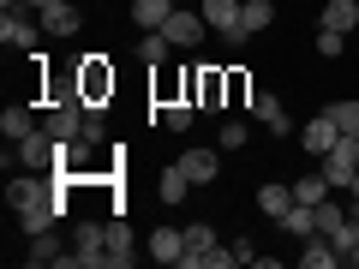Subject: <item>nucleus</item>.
Masks as SVG:
<instances>
[{"mask_svg":"<svg viewBox=\"0 0 359 269\" xmlns=\"http://www.w3.org/2000/svg\"><path fill=\"white\" fill-rule=\"evenodd\" d=\"M245 138H252V126H245V120H228V126H222V150H245Z\"/></svg>","mask_w":359,"mask_h":269,"instance_id":"nucleus-30","label":"nucleus"},{"mask_svg":"<svg viewBox=\"0 0 359 269\" xmlns=\"http://www.w3.org/2000/svg\"><path fill=\"white\" fill-rule=\"evenodd\" d=\"M282 228L294 233V240H311V233H318V204H294L282 216Z\"/></svg>","mask_w":359,"mask_h":269,"instance_id":"nucleus-24","label":"nucleus"},{"mask_svg":"<svg viewBox=\"0 0 359 269\" xmlns=\"http://www.w3.org/2000/svg\"><path fill=\"white\" fill-rule=\"evenodd\" d=\"M132 18H138V30H162L174 18V0H132Z\"/></svg>","mask_w":359,"mask_h":269,"instance_id":"nucleus-20","label":"nucleus"},{"mask_svg":"<svg viewBox=\"0 0 359 269\" xmlns=\"http://www.w3.org/2000/svg\"><path fill=\"white\" fill-rule=\"evenodd\" d=\"M341 48H347L341 30H318V54H323V60H341Z\"/></svg>","mask_w":359,"mask_h":269,"instance_id":"nucleus-31","label":"nucleus"},{"mask_svg":"<svg viewBox=\"0 0 359 269\" xmlns=\"http://www.w3.org/2000/svg\"><path fill=\"white\" fill-rule=\"evenodd\" d=\"M299 263H306V269H341V257H335L330 233H311V240H299Z\"/></svg>","mask_w":359,"mask_h":269,"instance_id":"nucleus-14","label":"nucleus"},{"mask_svg":"<svg viewBox=\"0 0 359 269\" xmlns=\"http://www.w3.org/2000/svg\"><path fill=\"white\" fill-rule=\"evenodd\" d=\"M186 102H198L204 114H222L228 108V72L222 66H192L186 72Z\"/></svg>","mask_w":359,"mask_h":269,"instance_id":"nucleus-3","label":"nucleus"},{"mask_svg":"<svg viewBox=\"0 0 359 269\" xmlns=\"http://www.w3.org/2000/svg\"><path fill=\"white\" fill-rule=\"evenodd\" d=\"M13 162L25 167V174H54V167H60V144H54L48 132L36 126L30 138H18L13 150H6V167H13Z\"/></svg>","mask_w":359,"mask_h":269,"instance_id":"nucleus-2","label":"nucleus"},{"mask_svg":"<svg viewBox=\"0 0 359 269\" xmlns=\"http://www.w3.org/2000/svg\"><path fill=\"white\" fill-rule=\"evenodd\" d=\"M72 78H78V102H84V114H108V102H114V66H108V54H84Z\"/></svg>","mask_w":359,"mask_h":269,"instance_id":"nucleus-1","label":"nucleus"},{"mask_svg":"<svg viewBox=\"0 0 359 269\" xmlns=\"http://www.w3.org/2000/svg\"><path fill=\"white\" fill-rule=\"evenodd\" d=\"M353 25H359V0H330V6L318 13V30H341L347 36Z\"/></svg>","mask_w":359,"mask_h":269,"instance_id":"nucleus-16","label":"nucleus"},{"mask_svg":"<svg viewBox=\"0 0 359 269\" xmlns=\"http://www.w3.org/2000/svg\"><path fill=\"white\" fill-rule=\"evenodd\" d=\"M335 138H341V126H335V114H330V108H323V114H311L306 126H299V144H306L311 156H323Z\"/></svg>","mask_w":359,"mask_h":269,"instance_id":"nucleus-11","label":"nucleus"},{"mask_svg":"<svg viewBox=\"0 0 359 269\" xmlns=\"http://www.w3.org/2000/svg\"><path fill=\"white\" fill-rule=\"evenodd\" d=\"M318 167H323V179H330L335 192H353V174H359V138H347V132H341V138L323 150Z\"/></svg>","mask_w":359,"mask_h":269,"instance_id":"nucleus-4","label":"nucleus"},{"mask_svg":"<svg viewBox=\"0 0 359 269\" xmlns=\"http://www.w3.org/2000/svg\"><path fill=\"white\" fill-rule=\"evenodd\" d=\"M245 114H252L257 126H269V138H294V120H287L282 96H269V90H252V102H245Z\"/></svg>","mask_w":359,"mask_h":269,"instance_id":"nucleus-7","label":"nucleus"},{"mask_svg":"<svg viewBox=\"0 0 359 269\" xmlns=\"http://www.w3.org/2000/svg\"><path fill=\"white\" fill-rule=\"evenodd\" d=\"M240 6H245V0H204V6H198V13H204V25L216 30L228 48H245V36H252V30H245V18H240Z\"/></svg>","mask_w":359,"mask_h":269,"instance_id":"nucleus-5","label":"nucleus"},{"mask_svg":"<svg viewBox=\"0 0 359 269\" xmlns=\"http://www.w3.org/2000/svg\"><path fill=\"white\" fill-rule=\"evenodd\" d=\"M330 245H335V257H341V269H359V221L353 216L330 233Z\"/></svg>","mask_w":359,"mask_h":269,"instance_id":"nucleus-19","label":"nucleus"},{"mask_svg":"<svg viewBox=\"0 0 359 269\" xmlns=\"http://www.w3.org/2000/svg\"><path fill=\"white\" fill-rule=\"evenodd\" d=\"M353 198H359V174H353Z\"/></svg>","mask_w":359,"mask_h":269,"instance_id":"nucleus-34","label":"nucleus"},{"mask_svg":"<svg viewBox=\"0 0 359 269\" xmlns=\"http://www.w3.org/2000/svg\"><path fill=\"white\" fill-rule=\"evenodd\" d=\"M245 102H252V78L233 66V72H228V108H245Z\"/></svg>","mask_w":359,"mask_h":269,"instance_id":"nucleus-27","label":"nucleus"},{"mask_svg":"<svg viewBox=\"0 0 359 269\" xmlns=\"http://www.w3.org/2000/svg\"><path fill=\"white\" fill-rule=\"evenodd\" d=\"M192 120H198V102H168L162 108V126L168 132H192Z\"/></svg>","mask_w":359,"mask_h":269,"instance_id":"nucleus-26","label":"nucleus"},{"mask_svg":"<svg viewBox=\"0 0 359 269\" xmlns=\"http://www.w3.org/2000/svg\"><path fill=\"white\" fill-rule=\"evenodd\" d=\"M240 18H245V30L257 36V30H269V25H276V6H269V0H245V6H240Z\"/></svg>","mask_w":359,"mask_h":269,"instance_id":"nucleus-25","label":"nucleus"},{"mask_svg":"<svg viewBox=\"0 0 359 269\" xmlns=\"http://www.w3.org/2000/svg\"><path fill=\"white\" fill-rule=\"evenodd\" d=\"M330 192H335V186L323 179V167H318V174H299V179H294V204H323Z\"/></svg>","mask_w":359,"mask_h":269,"instance_id":"nucleus-23","label":"nucleus"},{"mask_svg":"<svg viewBox=\"0 0 359 269\" xmlns=\"http://www.w3.org/2000/svg\"><path fill=\"white\" fill-rule=\"evenodd\" d=\"M186 192H192V179H186V167H162V174H156V198H162V204H186Z\"/></svg>","mask_w":359,"mask_h":269,"instance_id":"nucleus-18","label":"nucleus"},{"mask_svg":"<svg viewBox=\"0 0 359 269\" xmlns=\"http://www.w3.org/2000/svg\"><path fill=\"white\" fill-rule=\"evenodd\" d=\"M330 114H335V126H341L347 138H359V102H330Z\"/></svg>","mask_w":359,"mask_h":269,"instance_id":"nucleus-29","label":"nucleus"},{"mask_svg":"<svg viewBox=\"0 0 359 269\" xmlns=\"http://www.w3.org/2000/svg\"><path fill=\"white\" fill-rule=\"evenodd\" d=\"M228 251H233V263H257V257H264V251H257V245H252V240H233V245H228Z\"/></svg>","mask_w":359,"mask_h":269,"instance_id":"nucleus-32","label":"nucleus"},{"mask_svg":"<svg viewBox=\"0 0 359 269\" xmlns=\"http://www.w3.org/2000/svg\"><path fill=\"white\" fill-rule=\"evenodd\" d=\"M132 257H138V251H132V228H126V216H114V221H108V263L126 269Z\"/></svg>","mask_w":359,"mask_h":269,"instance_id":"nucleus-17","label":"nucleus"},{"mask_svg":"<svg viewBox=\"0 0 359 269\" xmlns=\"http://www.w3.org/2000/svg\"><path fill=\"white\" fill-rule=\"evenodd\" d=\"M138 60H144V66H156V72H162V66L174 60V42H168L162 30H144V42H138Z\"/></svg>","mask_w":359,"mask_h":269,"instance_id":"nucleus-21","label":"nucleus"},{"mask_svg":"<svg viewBox=\"0 0 359 269\" xmlns=\"http://www.w3.org/2000/svg\"><path fill=\"white\" fill-rule=\"evenodd\" d=\"M174 162L186 167V179H192V186H210V179L222 174V162H216V150H180Z\"/></svg>","mask_w":359,"mask_h":269,"instance_id":"nucleus-13","label":"nucleus"},{"mask_svg":"<svg viewBox=\"0 0 359 269\" xmlns=\"http://www.w3.org/2000/svg\"><path fill=\"white\" fill-rule=\"evenodd\" d=\"M144 251H150L156 263H180V257H186V228H156L150 240H144Z\"/></svg>","mask_w":359,"mask_h":269,"instance_id":"nucleus-12","label":"nucleus"},{"mask_svg":"<svg viewBox=\"0 0 359 269\" xmlns=\"http://www.w3.org/2000/svg\"><path fill=\"white\" fill-rule=\"evenodd\" d=\"M36 36H42V18H25V6H13V13L0 18V42H6V48L36 54Z\"/></svg>","mask_w":359,"mask_h":269,"instance_id":"nucleus-8","label":"nucleus"},{"mask_svg":"<svg viewBox=\"0 0 359 269\" xmlns=\"http://www.w3.org/2000/svg\"><path fill=\"white\" fill-rule=\"evenodd\" d=\"M257 209H264L269 221H282L287 209H294V186H282V179H269V186H257Z\"/></svg>","mask_w":359,"mask_h":269,"instance_id":"nucleus-15","label":"nucleus"},{"mask_svg":"<svg viewBox=\"0 0 359 269\" xmlns=\"http://www.w3.org/2000/svg\"><path fill=\"white\" fill-rule=\"evenodd\" d=\"M72 251H78V269H102L108 263V221H78Z\"/></svg>","mask_w":359,"mask_h":269,"instance_id":"nucleus-6","label":"nucleus"},{"mask_svg":"<svg viewBox=\"0 0 359 269\" xmlns=\"http://www.w3.org/2000/svg\"><path fill=\"white\" fill-rule=\"evenodd\" d=\"M36 18H42V36H78V25H84V13L72 0H48Z\"/></svg>","mask_w":359,"mask_h":269,"instance_id":"nucleus-9","label":"nucleus"},{"mask_svg":"<svg viewBox=\"0 0 359 269\" xmlns=\"http://www.w3.org/2000/svg\"><path fill=\"white\" fill-rule=\"evenodd\" d=\"M347 216H353V209H341V204H330V198H323V204H318V233H335Z\"/></svg>","mask_w":359,"mask_h":269,"instance_id":"nucleus-28","label":"nucleus"},{"mask_svg":"<svg viewBox=\"0 0 359 269\" xmlns=\"http://www.w3.org/2000/svg\"><path fill=\"white\" fill-rule=\"evenodd\" d=\"M353 221H359V198H353Z\"/></svg>","mask_w":359,"mask_h":269,"instance_id":"nucleus-35","label":"nucleus"},{"mask_svg":"<svg viewBox=\"0 0 359 269\" xmlns=\"http://www.w3.org/2000/svg\"><path fill=\"white\" fill-rule=\"evenodd\" d=\"M204 13H180V6H174V18H168V25H162V36L168 42H174V48H198V42H204Z\"/></svg>","mask_w":359,"mask_h":269,"instance_id":"nucleus-10","label":"nucleus"},{"mask_svg":"<svg viewBox=\"0 0 359 269\" xmlns=\"http://www.w3.org/2000/svg\"><path fill=\"white\" fill-rule=\"evenodd\" d=\"M36 126H42V120L30 114V108H18V102L6 108V114H0V132H6V144H18V138H30V132H36Z\"/></svg>","mask_w":359,"mask_h":269,"instance_id":"nucleus-22","label":"nucleus"},{"mask_svg":"<svg viewBox=\"0 0 359 269\" xmlns=\"http://www.w3.org/2000/svg\"><path fill=\"white\" fill-rule=\"evenodd\" d=\"M18 6H25V13H42V6H48V0H18Z\"/></svg>","mask_w":359,"mask_h":269,"instance_id":"nucleus-33","label":"nucleus"}]
</instances>
